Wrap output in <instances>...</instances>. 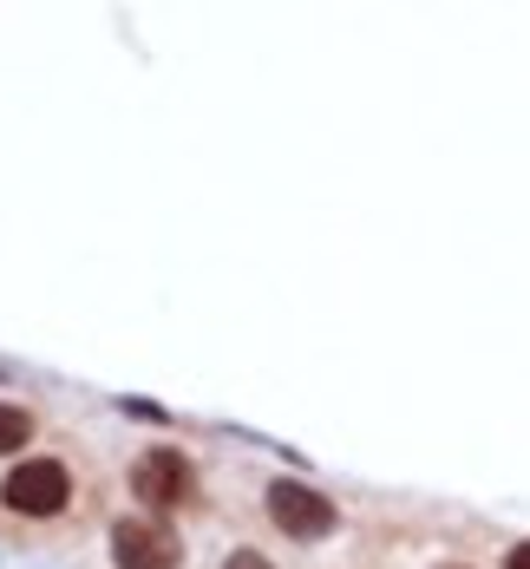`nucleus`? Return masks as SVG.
<instances>
[{
    "label": "nucleus",
    "mask_w": 530,
    "mask_h": 569,
    "mask_svg": "<svg viewBox=\"0 0 530 569\" xmlns=\"http://www.w3.org/2000/svg\"><path fill=\"white\" fill-rule=\"evenodd\" d=\"M0 505L20 517H59L72 505V478H66L59 458H27L0 478Z\"/></svg>",
    "instance_id": "obj_1"
},
{
    "label": "nucleus",
    "mask_w": 530,
    "mask_h": 569,
    "mask_svg": "<svg viewBox=\"0 0 530 569\" xmlns=\"http://www.w3.org/2000/svg\"><path fill=\"white\" fill-rule=\"evenodd\" d=\"M112 563L118 569H177L183 543L164 517H118L112 523Z\"/></svg>",
    "instance_id": "obj_2"
},
{
    "label": "nucleus",
    "mask_w": 530,
    "mask_h": 569,
    "mask_svg": "<svg viewBox=\"0 0 530 569\" xmlns=\"http://www.w3.org/2000/svg\"><path fill=\"white\" fill-rule=\"evenodd\" d=\"M131 491H138V505H144V511H177V505L197 491L190 458L177 452V446H151V452L131 465Z\"/></svg>",
    "instance_id": "obj_3"
},
{
    "label": "nucleus",
    "mask_w": 530,
    "mask_h": 569,
    "mask_svg": "<svg viewBox=\"0 0 530 569\" xmlns=\"http://www.w3.org/2000/svg\"><path fill=\"white\" fill-rule=\"evenodd\" d=\"M269 517H276L289 537H301V543H321V537L334 530V505H328L314 485H301V478H276V485H269Z\"/></svg>",
    "instance_id": "obj_4"
},
{
    "label": "nucleus",
    "mask_w": 530,
    "mask_h": 569,
    "mask_svg": "<svg viewBox=\"0 0 530 569\" xmlns=\"http://www.w3.org/2000/svg\"><path fill=\"white\" fill-rule=\"evenodd\" d=\"M27 439H33V412H27V406H7V399H0V458L20 452Z\"/></svg>",
    "instance_id": "obj_5"
},
{
    "label": "nucleus",
    "mask_w": 530,
    "mask_h": 569,
    "mask_svg": "<svg viewBox=\"0 0 530 569\" xmlns=\"http://www.w3.org/2000/svg\"><path fill=\"white\" fill-rule=\"evenodd\" d=\"M223 569H276V563H269L262 550H230V557H223Z\"/></svg>",
    "instance_id": "obj_6"
},
{
    "label": "nucleus",
    "mask_w": 530,
    "mask_h": 569,
    "mask_svg": "<svg viewBox=\"0 0 530 569\" xmlns=\"http://www.w3.org/2000/svg\"><path fill=\"white\" fill-rule=\"evenodd\" d=\"M504 569H524V543H511V550H504Z\"/></svg>",
    "instance_id": "obj_7"
},
{
    "label": "nucleus",
    "mask_w": 530,
    "mask_h": 569,
    "mask_svg": "<svg viewBox=\"0 0 530 569\" xmlns=\"http://www.w3.org/2000/svg\"><path fill=\"white\" fill-rule=\"evenodd\" d=\"M446 569H459V563H446Z\"/></svg>",
    "instance_id": "obj_8"
}]
</instances>
